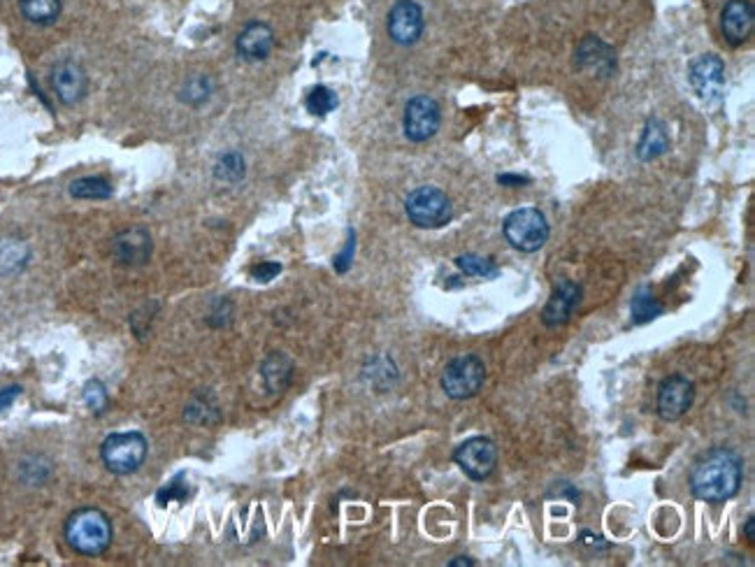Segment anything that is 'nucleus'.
<instances>
[{
  "label": "nucleus",
  "mask_w": 755,
  "mask_h": 567,
  "mask_svg": "<svg viewBox=\"0 0 755 567\" xmlns=\"http://www.w3.org/2000/svg\"><path fill=\"white\" fill-rule=\"evenodd\" d=\"M263 379L268 384L270 391H282L286 389V384L291 382V372H293V363L286 358L284 354H272L268 356V361L263 363Z\"/></svg>",
  "instance_id": "obj_21"
},
{
  "label": "nucleus",
  "mask_w": 755,
  "mask_h": 567,
  "mask_svg": "<svg viewBox=\"0 0 755 567\" xmlns=\"http://www.w3.org/2000/svg\"><path fill=\"white\" fill-rule=\"evenodd\" d=\"M463 565H465V567H472L474 563L470 561V558H465V556H460L458 561H451V563H449V567H463Z\"/></svg>",
  "instance_id": "obj_35"
},
{
  "label": "nucleus",
  "mask_w": 755,
  "mask_h": 567,
  "mask_svg": "<svg viewBox=\"0 0 755 567\" xmlns=\"http://www.w3.org/2000/svg\"><path fill=\"white\" fill-rule=\"evenodd\" d=\"M66 540L77 554L100 556L112 544V523L100 509H77L66 521Z\"/></svg>",
  "instance_id": "obj_2"
},
{
  "label": "nucleus",
  "mask_w": 755,
  "mask_h": 567,
  "mask_svg": "<svg viewBox=\"0 0 755 567\" xmlns=\"http://www.w3.org/2000/svg\"><path fill=\"white\" fill-rule=\"evenodd\" d=\"M498 182L500 184H509V186H523V184H528L530 179L528 177H519V175H500Z\"/></svg>",
  "instance_id": "obj_33"
},
{
  "label": "nucleus",
  "mask_w": 755,
  "mask_h": 567,
  "mask_svg": "<svg viewBox=\"0 0 755 567\" xmlns=\"http://www.w3.org/2000/svg\"><path fill=\"white\" fill-rule=\"evenodd\" d=\"M84 403L89 405V409L93 414H103L105 407H107V391L105 386L98 382V379H91V382H86L84 386Z\"/></svg>",
  "instance_id": "obj_28"
},
{
  "label": "nucleus",
  "mask_w": 755,
  "mask_h": 567,
  "mask_svg": "<svg viewBox=\"0 0 755 567\" xmlns=\"http://www.w3.org/2000/svg\"><path fill=\"white\" fill-rule=\"evenodd\" d=\"M505 238L514 249L532 254L549 240V224L535 207H521L505 219Z\"/></svg>",
  "instance_id": "obj_5"
},
{
  "label": "nucleus",
  "mask_w": 755,
  "mask_h": 567,
  "mask_svg": "<svg viewBox=\"0 0 755 567\" xmlns=\"http://www.w3.org/2000/svg\"><path fill=\"white\" fill-rule=\"evenodd\" d=\"M100 458L112 475H133L147 458V440L138 430L112 433L100 447Z\"/></svg>",
  "instance_id": "obj_3"
},
{
  "label": "nucleus",
  "mask_w": 755,
  "mask_h": 567,
  "mask_svg": "<svg viewBox=\"0 0 755 567\" xmlns=\"http://www.w3.org/2000/svg\"><path fill=\"white\" fill-rule=\"evenodd\" d=\"M667 149H670V135H667L665 124L658 119H651L637 145V156L642 161H653L658 156H663Z\"/></svg>",
  "instance_id": "obj_18"
},
{
  "label": "nucleus",
  "mask_w": 755,
  "mask_h": 567,
  "mask_svg": "<svg viewBox=\"0 0 755 567\" xmlns=\"http://www.w3.org/2000/svg\"><path fill=\"white\" fill-rule=\"evenodd\" d=\"M31 251L21 240L0 242V275H17L26 268Z\"/></svg>",
  "instance_id": "obj_20"
},
{
  "label": "nucleus",
  "mask_w": 755,
  "mask_h": 567,
  "mask_svg": "<svg viewBox=\"0 0 755 567\" xmlns=\"http://www.w3.org/2000/svg\"><path fill=\"white\" fill-rule=\"evenodd\" d=\"M688 80L702 103L718 105L725 93V63L716 54L697 56L690 63Z\"/></svg>",
  "instance_id": "obj_7"
},
{
  "label": "nucleus",
  "mask_w": 755,
  "mask_h": 567,
  "mask_svg": "<svg viewBox=\"0 0 755 567\" xmlns=\"http://www.w3.org/2000/svg\"><path fill=\"white\" fill-rule=\"evenodd\" d=\"M755 10L751 0H730L723 10V35L730 45H742L751 38Z\"/></svg>",
  "instance_id": "obj_15"
},
{
  "label": "nucleus",
  "mask_w": 755,
  "mask_h": 567,
  "mask_svg": "<svg viewBox=\"0 0 755 567\" xmlns=\"http://www.w3.org/2000/svg\"><path fill=\"white\" fill-rule=\"evenodd\" d=\"M279 272H282V265L272 263V261H263L251 268V277H254L256 282H270V279H275Z\"/></svg>",
  "instance_id": "obj_29"
},
{
  "label": "nucleus",
  "mask_w": 755,
  "mask_h": 567,
  "mask_svg": "<svg viewBox=\"0 0 755 567\" xmlns=\"http://www.w3.org/2000/svg\"><path fill=\"white\" fill-rule=\"evenodd\" d=\"M579 300H581V286L570 282V279H560V282L553 286L549 303H546L544 307L542 321L549 328L565 326L572 317L574 307L579 305Z\"/></svg>",
  "instance_id": "obj_13"
},
{
  "label": "nucleus",
  "mask_w": 755,
  "mask_h": 567,
  "mask_svg": "<svg viewBox=\"0 0 755 567\" xmlns=\"http://www.w3.org/2000/svg\"><path fill=\"white\" fill-rule=\"evenodd\" d=\"M19 10L31 24L49 26L61 17L63 0H19Z\"/></svg>",
  "instance_id": "obj_19"
},
{
  "label": "nucleus",
  "mask_w": 755,
  "mask_h": 567,
  "mask_svg": "<svg viewBox=\"0 0 755 567\" xmlns=\"http://www.w3.org/2000/svg\"><path fill=\"white\" fill-rule=\"evenodd\" d=\"M275 47V33L263 21H254L237 35V54L244 61H265Z\"/></svg>",
  "instance_id": "obj_17"
},
{
  "label": "nucleus",
  "mask_w": 755,
  "mask_h": 567,
  "mask_svg": "<svg viewBox=\"0 0 755 567\" xmlns=\"http://www.w3.org/2000/svg\"><path fill=\"white\" fill-rule=\"evenodd\" d=\"M52 89L63 105H77L89 91V77L75 61H59L52 68Z\"/></svg>",
  "instance_id": "obj_12"
},
{
  "label": "nucleus",
  "mask_w": 755,
  "mask_h": 567,
  "mask_svg": "<svg viewBox=\"0 0 755 567\" xmlns=\"http://www.w3.org/2000/svg\"><path fill=\"white\" fill-rule=\"evenodd\" d=\"M388 35L398 45H414L423 35V10L414 0H398L388 12Z\"/></svg>",
  "instance_id": "obj_11"
},
{
  "label": "nucleus",
  "mask_w": 755,
  "mask_h": 567,
  "mask_svg": "<svg viewBox=\"0 0 755 567\" xmlns=\"http://www.w3.org/2000/svg\"><path fill=\"white\" fill-rule=\"evenodd\" d=\"M19 396H21V386L19 384L5 386V389H0V414H3L5 409L10 407Z\"/></svg>",
  "instance_id": "obj_32"
},
{
  "label": "nucleus",
  "mask_w": 755,
  "mask_h": 567,
  "mask_svg": "<svg viewBox=\"0 0 755 567\" xmlns=\"http://www.w3.org/2000/svg\"><path fill=\"white\" fill-rule=\"evenodd\" d=\"M456 265L465 275H474V277H495L498 275V265H495L491 258L477 256V254H465L456 258Z\"/></svg>",
  "instance_id": "obj_25"
},
{
  "label": "nucleus",
  "mask_w": 755,
  "mask_h": 567,
  "mask_svg": "<svg viewBox=\"0 0 755 567\" xmlns=\"http://www.w3.org/2000/svg\"><path fill=\"white\" fill-rule=\"evenodd\" d=\"M214 177L221 179V182H240V179L244 177V159L242 154L237 152H230V154H224L221 156V161L217 163V168H214Z\"/></svg>",
  "instance_id": "obj_26"
},
{
  "label": "nucleus",
  "mask_w": 755,
  "mask_h": 567,
  "mask_svg": "<svg viewBox=\"0 0 755 567\" xmlns=\"http://www.w3.org/2000/svg\"><path fill=\"white\" fill-rule=\"evenodd\" d=\"M210 96H212V82L207 80L205 75L191 77V80L182 86V91H179V98L189 105L205 103Z\"/></svg>",
  "instance_id": "obj_27"
},
{
  "label": "nucleus",
  "mask_w": 755,
  "mask_h": 567,
  "mask_svg": "<svg viewBox=\"0 0 755 567\" xmlns=\"http://www.w3.org/2000/svg\"><path fill=\"white\" fill-rule=\"evenodd\" d=\"M440 105L430 96H416L405 107V135L412 142H426L440 128Z\"/></svg>",
  "instance_id": "obj_9"
},
{
  "label": "nucleus",
  "mask_w": 755,
  "mask_h": 567,
  "mask_svg": "<svg viewBox=\"0 0 755 567\" xmlns=\"http://www.w3.org/2000/svg\"><path fill=\"white\" fill-rule=\"evenodd\" d=\"M305 105L309 112L316 114V117H326V114H330L337 107V96L333 89H328V86H314V89L307 93Z\"/></svg>",
  "instance_id": "obj_24"
},
{
  "label": "nucleus",
  "mask_w": 755,
  "mask_h": 567,
  "mask_svg": "<svg viewBox=\"0 0 755 567\" xmlns=\"http://www.w3.org/2000/svg\"><path fill=\"white\" fill-rule=\"evenodd\" d=\"M70 196L79 200H105L112 196V184L105 177H82L70 184Z\"/></svg>",
  "instance_id": "obj_22"
},
{
  "label": "nucleus",
  "mask_w": 755,
  "mask_h": 567,
  "mask_svg": "<svg viewBox=\"0 0 755 567\" xmlns=\"http://www.w3.org/2000/svg\"><path fill=\"white\" fill-rule=\"evenodd\" d=\"M407 217L419 228H442L453 217L451 200L444 191L435 186H419L405 200Z\"/></svg>",
  "instance_id": "obj_4"
},
{
  "label": "nucleus",
  "mask_w": 755,
  "mask_h": 567,
  "mask_svg": "<svg viewBox=\"0 0 755 567\" xmlns=\"http://www.w3.org/2000/svg\"><path fill=\"white\" fill-rule=\"evenodd\" d=\"M151 235L145 228H128L112 240V254L121 265H145L151 256Z\"/></svg>",
  "instance_id": "obj_14"
},
{
  "label": "nucleus",
  "mask_w": 755,
  "mask_h": 567,
  "mask_svg": "<svg viewBox=\"0 0 755 567\" xmlns=\"http://www.w3.org/2000/svg\"><path fill=\"white\" fill-rule=\"evenodd\" d=\"M744 479V465L732 449L718 447L704 454L690 472V491L709 505L735 498Z\"/></svg>",
  "instance_id": "obj_1"
},
{
  "label": "nucleus",
  "mask_w": 755,
  "mask_h": 567,
  "mask_svg": "<svg viewBox=\"0 0 755 567\" xmlns=\"http://www.w3.org/2000/svg\"><path fill=\"white\" fill-rule=\"evenodd\" d=\"M486 379V368L477 356H458L447 365L442 375V389L453 400L477 396Z\"/></svg>",
  "instance_id": "obj_6"
},
{
  "label": "nucleus",
  "mask_w": 755,
  "mask_h": 567,
  "mask_svg": "<svg viewBox=\"0 0 755 567\" xmlns=\"http://www.w3.org/2000/svg\"><path fill=\"white\" fill-rule=\"evenodd\" d=\"M577 66L584 70V73L607 77L614 73V68H616L614 49H611L609 45H604V42L600 38H595V35H586V38L581 40V45L577 47Z\"/></svg>",
  "instance_id": "obj_16"
},
{
  "label": "nucleus",
  "mask_w": 755,
  "mask_h": 567,
  "mask_svg": "<svg viewBox=\"0 0 755 567\" xmlns=\"http://www.w3.org/2000/svg\"><path fill=\"white\" fill-rule=\"evenodd\" d=\"M354 249H356V242H354V233H351V238H349V242H347V247H344L342 254L335 258V270H337V272H347V270H349L351 258H354Z\"/></svg>",
  "instance_id": "obj_31"
},
{
  "label": "nucleus",
  "mask_w": 755,
  "mask_h": 567,
  "mask_svg": "<svg viewBox=\"0 0 755 567\" xmlns=\"http://www.w3.org/2000/svg\"><path fill=\"white\" fill-rule=\"evenodd\" d=\"M556 495H567V498H570L572 502L579 500V493L574 491L570 484H560V488H556Z\"/></svg>",
  "instance_id": "obj_34"
},
{
  "label": "nucleus",
  "mask_w": 755,
  "mask_h": 567,
  "mask_svg": "<svg viewBox=\"0 0 755 567\" xmlns=\"http://www.w3.org/2000/svg\"><path fill=\"white\" fill-rule=\"evenodd\" d=\"M746 535H749V540L755 542V521L749 519V523H746Z\"/></svg>",
  "instance_id": "obj_36"
},
{
  "label": "nucleus",
  "mask_w": 755,
  "mask_h": 567,
  "mask_svg": "<svg viewBox=\"0 0 755 567\" xmlns=\"http://www.w3.org/2000/svg\"><path fill=\"white\" fill-rule=\"evenodd\" d=\"M184 486L186 484H182V482H179V479H175V482H172L168 488H165L163 493H158V502H161V505H168L170 500H179V502L186 500L191 495V491H182Z\"/></svg>",
  "instance_id": "obj_30"
},
{
  "label": "nucleus",
  "mask_w": 755,
  "mask_h": 567,
  "mask_svg": "<svg viewBox=\"0 0 755 567\" xmlns=\"http://www.w3.org/2000/svg\"><path fill=\"white\" fill-rule=\"evenodd\" d=\"M695 398V386L688 377L672 375L658 389V414L665 421H677L688 412Z\"/></svg>",
  "instance_id": "obj_10"
},
{
  "label": "nucleus",
  "mask_w": 755,
  "mask_h": 567,
  "mask_svg": "<svg viewBox=\"0 0 755 567\" xmlns=\"http://www.w3.org/2000/svg\"><path fill=\"white\" fill-rule=\"evenodd\" d=\"M453 458L467 477L474 482H484L498 465V449L488 437H472V440L460 444Z\"/></svg>",
  "instance_id": "obj_8"
},
{
  "label": "nucleus",
  "mask_w": 755,
  "mask_h": 567,
  "mask_svg": "<svg viewBox=\"0 0 755 567\" xmlns=\"http://www.w3.org/2000/svg\"><path fill=\"white\" fill-rule=\"evenodd\" d=\"M660 314H663V305L656 303V298L646 289H642L632 298V324H646V321L656 319Z\"/></svg>",
  "instance_id": "obj_23"
}]
</instances>
